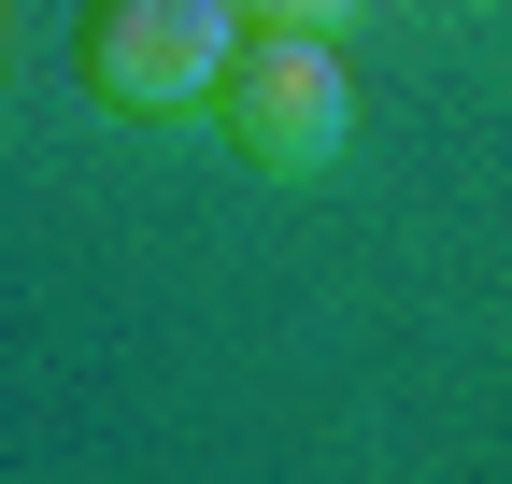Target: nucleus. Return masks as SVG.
<instances>
[{"mask_svg": "<svg viewBox=\"0 0 512 484\" xmlns=\"http://www.w3.org/2000/svg\"><path fill=\"white\" fill-rule=\"evenodd\" d=\"M214 129L242 143V171H271V186H313V171L342 157L356 129V72L328 29H242L228 86H214Z\"/></svg>", "mask_w": 512, "mask_h": 484, "instance_id": "f257e3e1", "label": "nucleus"}, {"mask_svg": "<svg viewBox=\"0 0 512 484\" xmlns=\"http://www.w3.org/2000/svg\"><path fill=\"white\" fill-rule=\"evenodd\" d=\"M242 57V0H100L86 15V100L100 114H214Z\"/></svg>", "mask_w": 512, "mask_h": 484, "instance_id": "f03ea898", "label": "nucleus"}, {"mask_svg": "<svg viewBox=\"0 0 512 484\" xmlns=\"http://www.w3.org/2000/svg\"><path fill=\"white\" fill-rule=\"evenodd\" d=\"M342 15L356 0H242V29H328V43H342Z\"/></svg>", "mask_w": 512, "mask_h": 484, "instance_id": "7ed1b4c3", "label": "nucleus"}]
</instances>
